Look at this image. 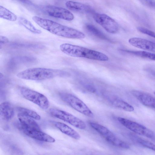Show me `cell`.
Masks as SVG:
<instances>
[{"label":"cell","instance_id":"cell-19","mask_svg":"<svg viewBox=\"0 0 155 155\" xmlns=\"http://www.w3.org/2000/svg\"><path fill=\"white\" fill-rule=\"evenodd\" d=\"M123 52L136 56L155 61V54L145 51H134L121 49Z\"/></svg>","mask_w":155,"mask_h":155},{"label":"cell","instance_id":"cell-18","mask_svg":"<svg viewBox=\"0 0 155 155\" xmlns=\"http://www.w3.org/2000/svg\"><path fill=\"white\" fill-rule=\"evenodd\" d=\"M110 102L114 106L125 111L131 112L134 110V107L131 105L121 99L111 97L109 98Z\"/></svg>","mask_w":155,"mask_h":155},{"label":"cell","instance_id":"cell-16","mask_svg":"<svg viewBox=\"0 0 155 155\" xmlns=\"http://www.w3.org/2000/svg\"><path fill=\"white\" fill-rule=\"evenodd\" d=\"M91 126L102 136L108 141L115 136L108 128L98 123L90 122Z\"/></svg>","mask_w":155,"mask_h":155},{"label":"cell","instance_id":"cell-23","mask_svg":"<svg viewBox=\"0 0 155 155\" xmlns=\"http://www.w3.org/2000/svg\"><path fill=\"white\" fill-rule=\"evenodd\" d=\"M132 138L140 145L155 151V145L152 142L136 136H133Z\"/></svg>","mask_w":155,"mask_h":155},{"label":"cell","instance_id":"cell-20","mask_svg":"<svg viewBox=\"0 0 155 155\" xmlns=\"http://www.w3.org/2000/svg\"><path fill=\"white\" fill-rule=\"evenodd\" d=\"M18 21L19 23L31 32L35 34H40L41 31L36 28L28 20L25 18L20 17Z\"/></svg>","mask_w":155,"mask_h":155},{"label":"cell","instance_id":"cell-8","mask_svg":"<svg viewBox=\"0 0 155 155\" xmlns=\"http://www.w3.org/2000/svg\"><path fill=\"white\" fill-rule=\"evenodd\" d=\"M93 18L97 23L107 32L112 34H115L118 32L119 30L118 24L114 19L108 15L94 13L93 14Z\"/></svg>","mask_w":155,"mask_h":155},{"label":"cell","instance_id":"cell-6","mask_svg":"<svg viewBox=\"0 0 155 155\" xmlns=\"http://www.w3.org/2000/svg\"><path fill=\"white\" fill-rule=\"evenodd\" d=\"M119 122L125 127L140 135L155 140V134L145 126L128 119L118 117Z\"/></svg>","mask_w":155,"mask_h":155},{"label":"cell","instance_id":"cell-15","mask_svg":"<svg viewBox=\"0 0 155 155\" xmlns=\"http://www.w3.org/2000/svg\"><path fill=\"white\" fill-rule=\"evenodd\" d=\"M14 114V110L12 105L7 102H3L0 105L1 117L5 120L11 119Z\"/></svg>","mask_w":155,"mask_h":155},{"label":"cell","instance_id":"cell-28","mask_svg":"<svg viewBox=\"0 0 155 155\" xmlns=\"http://www.w3.org/2000/svg\"><path fill=\"white\" fill-rule=\"evenodd\" d=\"M151 5L155 8V2H153L151 3Z\"/></svg>","mask_w":155,"mask_h":155},{"label":"cell","instance_id":"cell-3","mask_svg":"<svg viewBox=\"0 0 155 155\" xmlns=\"http://www.w3.org/2000/svg\"><path fill=\"white\" fill-rule=\"evenodd\" d=\"M66 73L57 69L44 68H29L18 73L17 76L19 78L34 81H42L63 76Z\"/></svg>","mask_w":155,"mask_h":155},{"label":"cell","instance_id":"cell-11","mask_svg":"<svg viewBox=\"0 0 155 155\" xmlns=\"http://www.w3.org/2000/svg\"><path fill=\"white\" fill-rule=\"evenodd\" d=\"M129 43L137 48L155 53V43L143 38L134 37L129 40Z\"/></svg>","mask_w":155,"mask_h":155},{"label":"cell","instance_id":"cell-29","mask_svg":"<svg viewBox=\"0 0 155 155\" xmlns=\"http://www.w3.org/2000/svg\"><path fill=\"white\" fill-rule=\"evenodd\" d=\"M154 94H155V91L154 92Z\"/></svg>","mask_w":155,"mask_h":155},{"label":"cell","instance_id":"cell-5","mask_svg":"<svg viewBox=\"0 0 155 155\" xmlns=\"http://www.w3.org/2000/svg\"><path fill=\"white\" fill-rule=\"evenodd\" d=\"M20 91L25 98L33 102L42 109L45 110L49 107V101L43 94L24 87L20 88Z\"/></svg>","mask_w":155,"mask_h":155},{"label":"cell","instance_id":"cell-7","mask_svg":"<svg viewBox=\"0 0 155 155\" xmlns=\"http://www.w3.org/2000/svg\"><path fill=\"white\" fill-rule=\"evenodd\" d=\"M49 112L52 116L78 129L83 130L86 128V125L84 121L66 111L57 109L51 108Z\"/></svg>","mask_w":155,"mask_h":155},{"label":"cell","instance_id":"cell-4","mask_svg":"<svg viewBox=\"0 0 155 155\" xmlns=\"http://www.w3.org/2000/svg\"><path fill=\"white\" fill-rule=\"evenodd\" d=\"M59 95L63 101L76 110L87 117H94L93 113L87 105L75 96L65 92L60 93Z\"/></svg>","mask_w":155,"mask_h":155},{"label":"cell","instance_id":"cell-26","mask_svg":"<svg viewBox=\"0 0 155 155\" xmlns=\"http://www.w3.org/2000/svg\"><path fill=\"white\" fill-rule=\"evenodd\" d=\"M82 85L84 87L90 92L94 93L95 92L96 89L91 84L86 83H83Z\"/></svg>","mask_w":155,"mask_h":155},{"label":"cell","instance_id":"cell-17","mask_svg":"<svg viewBox=\"0 0 155 155\" xmlns=\"http://www.w3.org/2000/svg\"><path fill=\"white\" fill-rule=\"evenodd\" d=\"M55 126L63 133L76 140L80 138V134L74 130L67 125L60 122H56Z\"/></svg>","mask_w":155,"mask_h":155},{"label":"cell","instance_id":"cell-24","mask_svg":"<svg viewBox=\"0 0 155 155\" xmlns=\"http://www.w3.org/2000/svg\"><path fill=\"white\" fill-rule=\"evenodd\" d=\"M17 109L19 113H22L32 118L38 120L41 119L40 116L36 112L32 110L21 107H18Z\"/></svg>","mask_w":155,"mask_h":155},{"label":"cell","instance_id":"cell-14","mask_svg":"<svg viewBox=\"0 0 155 155\" xmlns=\"http://www.w3.org/2000/svg\"><path fill=\"white\" fill-rule=\"evenodd\" d=\"M20 125L23 127L30 129L41 130L37 123L32 118L19 113L17 115Z\"/></svg>","mask_w":155,"mask_h":155},{"label":"cell","instance_id":"cell-27","mask_svg":"<svg viewBox=\"0 0 155 155\" xmlns=\"http://www.w3.org/2000/svg\"><path fill=\"white\" fill-rule=\"evenodd\" d=\"M9 42L8 39L6 37L0 35V47L2 45L6 44Z\"/></svg>","mask_w":155,"mask_h":155},{"label":"cell","instance_id":"cell-21","mask_svg":"<svg viewBox=\"0 0 155 155\" xmlns=\"http://www.w3.org/2000/svg\"><path fill=\"white\" fill-rule=\"evenodd\" d=\"M0 17L11 21H15L17 19V16L14 13L1 5L0 6Z\"/></svg>","mask_w":155,"mask_h":155},{"label":"cell","instance_id":"cell-12","mask_svg":"<svg viewBox=\"0 0 155 155\" xmlns=\"http://www.w3.org/2000/svg\"><path fill=\"white\" fill-rule=\"evenodd\" d=\"M132 95L142 104L147 107L155 109V97L146 92L133 90Z\"/></svg>","mask_w":155,"mask_h":155},{"label":"cell","instance_id":"cell-13","mask_svg":"<svg viewBox=\"0 0 155 155\" xmlns=\"http://www.w3.org/2000/svg\"><path fill=\"white\" fill-rule=\"evenodd\" d=\"M65 5L68 9L73 11L94 13L90 7L80 2L69 1L66 2Z\"/></svg>","mask_w":155,"mask_h":155},{"label":"cell","instance_id":"cell-22","mask_svg":"<svg viewBox=\"0 0 155 155\" xmlns=\"http://www.w3.org/2000/svg\"><path fill=\"white\" fill-rule=\"evenodd\" d=\"M86 28L89 32L96 37L106 40H110L103 32L94 25L87 24L86 25Z\"/></svg>","mask_w":155,"mask_h":155},{"label":"cell","instance_id":"cell-25","mask_svg":"<svg viewBox=\"0 0 155 155\" xmlns=\"http://www.w3.org/2000/svg\"><path fill=\"white\" fill-rule=\"evenodd\" d=\"M137 29L140 32L155 38V33L154 32L143 27H138Z\"/></svg>","mask_w":155,"mask_h":155},{"label":"cell","instance_id":"cell-2","mask_svg":"<svg viewBox=\"0 0 155 155\" xmlns=\"http://www.w3.org/2000/svg\"><path fill=\"white\" fill-rule=\"evenodd\" d=\"M60 48L63 53L72 57L101 61H107L109 60L108 57L104 53L82 46L64 43L60 45Z\"/></svg>","mask_w":155,"mask_h":155},{"label":"cell","instance_id":"cell-9","mask_svg":"<svg viewBox=\"0 0 155 155\" xmlns=\"http://www.w3.org/2000/svg\"><path fill=\"white\" fill-rule=\"evenodd\" d=\"M43 11L48 15L68 21L73 20V14L68 10L60 7L52 5H47L42 7Z\"/></svg>","mask_w":155,"mask_h":155},{"label":"cell","instance_id":"cell-1","mask_svg":"<svg viewBox=\"0 0 155 155\" xmlns=\"http://www.w3.org/2000/svg\"><path fill=\"white\" fill-rule=\"evenodd\" d=\"M32 18L40 27L54 35L76 39H83L85 37V35L79 31L52 20L37 16Z\"/></svg>","mask_w":155,"mask_h":155},{"label":"cell","instance_id":"cell-10","mask_svg":"<svg viewBox=\"0 0 155 155\" xmlns=\"http://www.w3.org/2000/svg\"><path fill=\"white\" fill-rule=\"evenodd\" d=\"M19 128L26 135L36 140L49 143L55 141L54 138L41 130L27 128L20 124Z\"/></svg>","mask_w":155,"mask_h":155}]
</instances>
